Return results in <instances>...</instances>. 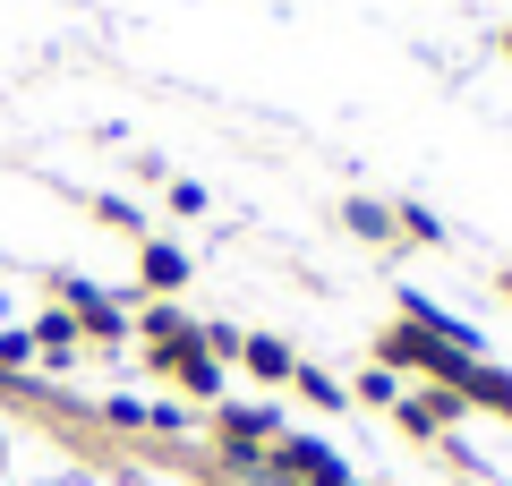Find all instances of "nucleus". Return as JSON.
Masks as SVG:
<instances>
[{"instance_id":"f257e3e1","label":"nucleus","mask_w":512,"mask_h":486,"mask_svg":"<svg viewBox=\"0 0 512 486\" xmlns=\"http://www.w3.org/2000/svg\"><path fill=\"white\" fill-rule=\"evenodd\" d=\"M274 469H282V478H299V486H359L325 444H282V452H274Z\"/></svg>"},{"instance_id":"f03ea898","label":"nucleus","mask_w":512,"mask_h":486,"mask_svg":"<svg viewBox=\"0 0 512 486\" xmlns=\"http://www.w3.org/2000/svg\"><path fill=\"white\" fill-rule=\"evenodd\" d=\"M453 393H470V401H487V410L495 418H512V376H495V367H461V384H453Z\"/></svg>"},{"instance_id":"7ed1b4c3","label":"nucleus","mask_w":512,"mask_h":486,"mask_svg":"<svg viewBox=\"0 0 512 486\" xmlns=\"http://www.w3.org/2000/svg\"><path fill=\"white\" fill-rule=\"evenodd\" d=\"M453 410H461V393H419V401H402V427L410 435H444Z\"/></svg>"},{"instance_id":"20e7f679","label":"nucleus","mask_w":512,"mask_h":486,"mask_svg":"<svg viewBox=\"0 0 512 486\" xmlns=\"http://www.w3.org/2000/svg\"><path fill=\"white\" fill-rule=\"evenodd\" d=\"M265 435H274V410H222V444H231V452L265 444Z\"/></svg>"},{"instance_id":"39448f33","label":"nucleus","mask_w":512,"mask_h":486,"mask_svg":"<svg viewBox=\"0 0 512 486\" xmlns=\"http://www.w3.org/2000/svg\"><path fill=\"white\" fill-rule=\"evenodd\" d=\"M69 299H77V324H86L94 342H120V307L111 299H94V290H69Z\"/></svg>"},{"instance_id":"423d86ee","label":"nucleus","mask_w":512,"mask_h":486,"mask_svg":"<svg viewBox=\"0 0 512 486\" xmlns=\"http://www.w3.org/2000/svg\"><path fill=\"white\" fill-rule=\"evenodd\" d=\"M239 359H248L256 376H291V350H282V342H265V333H239Z\"/></svg>"},{"instance_id":"0eeeda50","label":"nucleus","mask_w":512,"mask_h":486,"mask_svg":"<svg viewBox=\"0 0 512 486\" xmlns=\"http://www.w3.org/2000/svg\"><path fill=\"white\" fill-rule=\"evenodd\" d=\"M26 342H35L43 359H69V350H77V324H69V316H43L35 333H26Z\"/></svg>"},{"instance_id":"6e6552de","label":"nucleus","mask_w":512,"mask_h":486,"mask_svg":"<svg viewBox=\"0 0 512 486\" xmlns=\"http://www.w3.org/2000/svg\"><path fill=\"white\" fill-rule=\"evenodd\" d=\"M146 282H154V290H180V282H188V256H180V248H146Z\"/></svg>"},{"instance_id":"1a4fd4ad","label":"nucleus","mask_w":512,"mask_h":486,"mask_svg":"<svg viewBox=\"0 0 512 486\" xmlns=\"http://www.w3.org/2000/svg\"><path fill=\"white\" fill-rule=\"evenodd\" d=\"M291 376H299V393H308L316 410H333V401H342V384H333V376H316V367H291Z\"/></svg>"},{"instance_id":"9d476101","label":"nucleus","mask_w":512,"mask_h":486,"mask_svg":"<svg viewBox=\"0 0 512 486\" xmlns=\"http://www.w3.org/2000/svg\"><path fill=\"white\" fill-rule=\"evenodd\" d=\"M35 359V342H26V333H9V342H0V367H26Z\"/></svg>"}]
</instances>
